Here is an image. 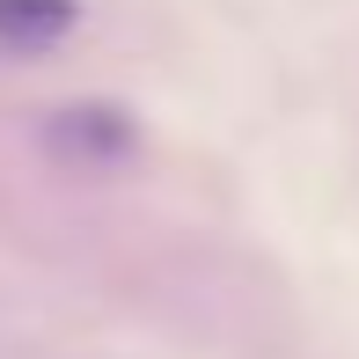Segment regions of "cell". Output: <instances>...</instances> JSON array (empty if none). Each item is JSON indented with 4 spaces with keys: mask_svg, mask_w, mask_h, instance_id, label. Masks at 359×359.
Masks as SVG:
<instances>
[{
    "mask_svg": "<svg viewBox=\"0 0 359 359\" xmlns=\"http://www.w3.org/2000/svg\"><path fill=\"white\" fill-rule=\"evenodd\" d=\"M44 140H52V154L81 161V169L133 154V125H125V110H95V103H81V110H59V118L44 125Z\"/></svg>",
    "mask_w": 359,
    "mask_h": 359,
    "instance_id": "cell-1",
    "label": "cell"
},
{
    "mask_svg": "<svg viewBox=\"0 0 359 359\" xmlns=\"http://www.w3.org/2000/svg\"><path fill=\"white\" fill-rule=\"evenodd\" d=\"M74 29V0H0V52H44Z\"/></svg>",
    "mask_w": 359,
    "mask_h": 359,
    "instance_id": "cell-2",
    "label": "cell"
}]
</instances>
